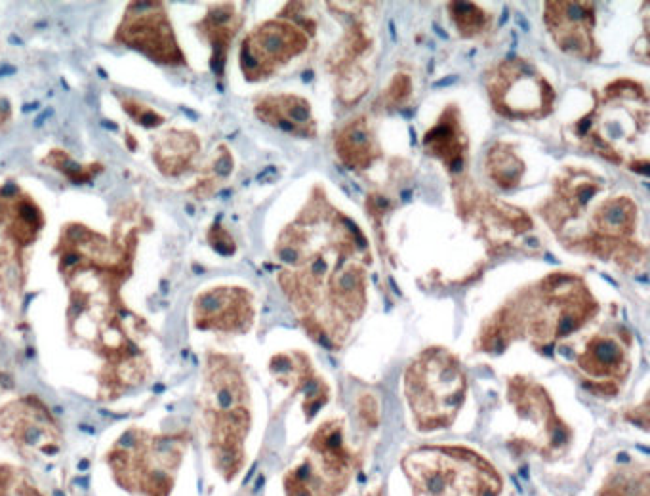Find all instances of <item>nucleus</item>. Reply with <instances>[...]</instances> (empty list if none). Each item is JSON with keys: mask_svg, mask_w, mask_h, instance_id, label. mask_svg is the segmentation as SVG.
I'll return each instance as SVG.
<instances>
[{"mask_svg": "<svg viewBox=\"0 0 650 496\" xmlns=\"http://www.w3.org/2000/svg\"><path fill=\"white\" fill-rule=\"evenodd\" d=\"M286 496H334L317 479L309 462L295 466L284 476Z\"/></svg>", "mask_w": 650, "mask_h": 496, "instance_id": "obj_13", "label": "nucleus"}, {"mask_svg": "<svg viewBox=\"0 0 650 496\" xmlns=\"http://www.w3.org/2000/svg\"><path fill=\"white\" fill-rule=\"evenodd\" d=\"M450 15L456 21V25L460 31L466 34H475L479 33L483 25H485V13L483 10L475 6V4H466V2H456L450 4Z\"/></svg>", "mask_w": 650, "mask_h": 496, "instance_id": "obj_15", "label": "nucleus"}, {"mask_svg": "<svg viewBox=\"0 0 650 496\" xmlns=\"http://www.w3.org/2000/svg\"><path fill=\"white\" fill-rule=\"evenodd\" d=\"M488 163H490L488 168H490V172H492L494 182H498L499 186L515 187L519 184L523 166H521L519 160L515 159L511 149L496 146L492 149V153H490Z\"/></svg>", "mask_w": 650, "mask_h": 496, "instance_id": "obj_14", "label": "nucleus"}, {"mask_svg": "<svg viewBox=\"0 0 650 496\" xmlns=\"http://www.w3.org/2000/svg\"><path fill=\"white\" fill-rule=\"evenodd\" d=\"M545 21L549 25L557 44L565 52L580 58L593 56V6L590 4H568V2H552L547 4Z\"/></svg>", "mask_w": 650, "mask_h": 496, "instance_id": "obj_7", "label": "nucleus"}, {"mask_svg": "<svg viewBox=\"0 0 650 496\" xmlns=\"http://www.w3.org/2000/svg\"><path fill=\"white\" fill-rule=\"evenodd\" d=\"M494 107L507 117H538L552 109V87L528 63L509 60L488 77Z\"/></svg>", "mask_w": 650, "mask_h": 496, "instance_id": "obj_4", "label": "nucleus"}, {"mask_svg": "<svg viewBox=\"0 0 650 496\" xmlns=\"http://www.w3.org/2000/svg\"><path fill=\"white\" fill-rule=\"evenodd\" d=\"M381 495H383V492H381L380 485H372V487L364 492V496H381Z\"/></svg>", "mask_w": 650, "mask_h": 496, "instance_id": "obj_18", "label": "nucleus"}, {"mask_svg": "<svg viewBox=\"0 0 650 496\" xmlns=\"http://www.w3.org/2000/svg\"><path fill=\"white\" fill-rule=\"evenodd\" d=\"M210 384L212 458L217 471L233 481L244 464V439L250 428L246 388L241 374L229 364L214 372Z\"/></svg>", "mask_w": 650, "mask_h": 496, "instance_id": "obj_3", "label": "nucleus"}, {"mask_svg": "<svg viewBox=\"0 0 650 496\" xmlns=\"http://www.w3.org/2000/svg\"><path fill=\"white\" fill-rule=\"evenodd\" d=\"M305 46L307 39L300 23H265L244 42L241 56L244 73L252 79L269 75L276 65L302 53Z\"/></svg>", "mask_w": 650, "mask_h": 496, "instance_id": "obj_5", "label": "nucleus"}, {"mask_svg": "<svg viewBox=\"0 0 650 496\" xmlns=\"http://www.w3.org/2000/svg\"><path fill=\"white\" fill-rule=\"evenodd\" d=\"M466 390L461 364L445 350H427L404 374V397L414 422L423 431L450 426L464 403Z\"/></svg>", "mask_w": 650, "mask_h": 496, "instance_id": "obj_2", "label": "nucleus"}, {"mask_svg": "<svg viewBox=\"0 0 650 496\" xmlns=\"http://www.w3.org/2000/svg\"><path fill=\"white\" fill-rule=\"evenodd\" d=\"M423 144H426L427 151L433 153L440 160H445L448 168L452 170L461 168L466 149H464V138H461L458 120H454L452 117H442L439 125L435 126L431 132H427Z\"/></svg>", "mask_w": 650, "mask_h": 496, "instance_id": "obj_10", "label": "nucleus"}, {"mask_svg": "<svg viewBox=\"0 0 650 496\" xmlns=\"http://www.w3.org/2000/svg\"><path fill=\"white\" fill-rule=\"evenodd\" d=\"M313 460L311 470L334 496L348 489L355 470L359 468V454L345 441L343 426L340 420L324 422L311 437Z\"/></svg>", "mask_w": 650, "mask_h": 496, "instance_id": "obj_6", "label": "nucleus"}, {"mask_svg": "<svg viewBox=\"0 0 650 496\" xmlns=\"http://www.w3.org/2000/svg\"><path fill=\"white\" fill-rule=\"evenodd\" d=\"M414 496H498L499 473L466 447H420L402 458Z\"/></svg>", "mask_w": 650, "mask_h": 496, "instance_id": "obj_1", "label": "nucleus"}, {"mask_svg": "<svg viewBox=\"0 0 650 496\" xmlns=\"http://www.w3.org/2000/svg\"><path fill=\"white\" fill-rule=\"evenodd\" d=\"M410 88H412L410 79L404 77V75H397L388 88L389 106H401L402 101L408 99V96H410Z\"/></svg>", "mask_w": 650, "mask_h": 496, "instance_id": "obj_17", "label": "nucleus"}, {"mask_svg": "<svg viewBox=\"0 0 650 496\" xmlns=\"http://www.w3.org/2000/svg\"><path fill=\"white\" fill-rule=\"evenodd\" d=\"M599 496H649V471H618L608 477Z\"/></svg>", "mask_w": 650, "mask_h": 496, "instance_id": "obj_12", "label": "nucleus"}, {"mask_svg": "<svg viewBox=\"0 0 650 496\" xmlns=\"http://www.w3.org/2000/svg\"><path fill=\"white\" fill-rule=\"evenodd\" d=\"M257 113L263 120L295 136H313V117L307 101L298 96H276L260 103Z\"/></svg>", "mask_w": 650, "mask_h": 496, "instance_id": "obj_9", "label": "nucleus"}, {"mask_svg": "<svg viewBox=\"0 0 650 496\" xmlns=\"http://www.w3.org/2000/svg\"><path fill=\"white\" fill-rule=\"evenodd\" d=\"M336 147L348 166L364 168L374 160V139L368 130V125L361 119L353 120L343 128L338 136Z\"/></svg>", "mask_w": 650, "mask_h": 496, "instance_id": "obj_11", "label": "nucleus"}, {"mask_svg": "<svg viewBox=\"0 0 650 496\" xmlns=\"http://www.w3.org/2000/svg\"><path fill=\"white\" fill-rule=\"evenodd\" d=\"M359 418L367 428H376L380 422V403H378V397L372 393H362L359 397Z\"/></svg>", "mask_w": 650, "mask_h": 496, "instance_id": "obj_16", "label": "nucleus"}, {"mask_svg": "<svg viewBox=\"0 0 650 496\" xmlns=\"http://www.w3.org/2000/svg\"><path fill=\"white\" fill-rule=\"evenodd\" d=\"M580 371L591 378V388H599L601 393L614 395L618 391V382L624 380L630 363L622 344L616 338L597 336L587 344V350L578 359Z\"/></svg>", "mask_w": 650, "mask_h": 496, "instance_id": "obj_8", "label": "nucleus"}]
</instances>
